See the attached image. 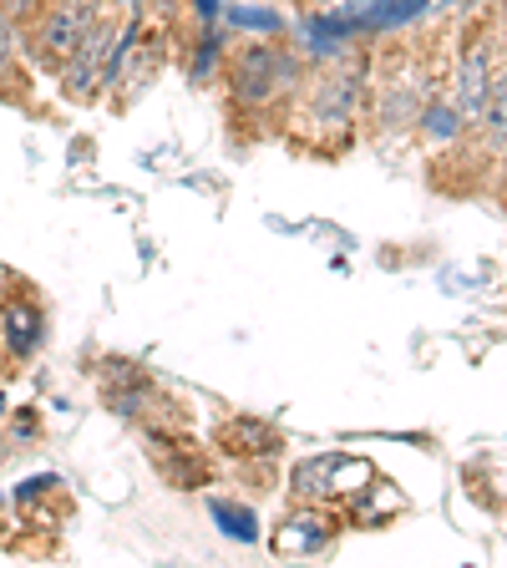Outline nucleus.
<instances>
[{
  "instance_id": "1",
  "label": "nucleus",
  "mask_w": 507,
  "mask_h": 568,
  "mask_svg": "<svg viewBox=\"0 0 507 568\" xmlns=\"http://www.w3.org/2000/svg\"><path fill=\"white\" fill-rule=\"evenodd\" d=\"M280 82H290V61L274 57L270 47H249L244 57L234 61V92L244 97L249 106H264Z\"/></svg>"
},
{
  "instance_id": "2",
  "label": "nucleus",
  "mask_w": 507,
  "mask_h": 568,
  "mask_svg": "<svg viewBox=\"0 0 507 568\" xmlns=\"http://www.w3.org/2000/svg\"><path fill=\"white\" fill-rule=\"evenodd\" d=\"M376 477V467L371 462H361V457H310V462H300L295 467V493L300 497H320V493H345L351 487L355 493V483H345V477Z\"/></svg>"
},
{
  "instance_id": "3",
  "label": "nucleus",
  "mask_w": 507,
  "mask_h": 568,
  "mask_svg": "<svg viewBox=\"0 0 507 568\" xmlns=\"http://www.w3.org/2000/svg\"><path fill=\"white\" fill-rule=\"evenodd\" d=\"M92 31V11L87 6H57V11L41 21V51H47V61H71V51L82 47V36Z\"/></svg>"
},
{
  "instance_id": "4",
  "label": "nucleus",
  "mask_w": 507,
  "mask_h": 568,
  "mask_svg": "<svg viewBox=\"0 0 507 568\" xmlns=\"http://www.w3.org/2000/svg\"><path fill=\"white\" fill-rule=\"evenodd\" d=\"M487 87H493V67H487V51L473 47L457 67V112L462 122H477L487 106Z\"/></svg>"
},
{
  "instance_id": "5",
  "label": "nucleus",
  "mask_w": 507,
  "mask_h": 568,
  "mask_svg": "<svg viewBox=\"0 0 507 568\" xmlns=\"http://www.w3.org/2000/svg\"><path fill=\"white\" fill-rule=\"evenodd\" d=\"M325 544H331V523L320 518V513H295V518L274 532V554H280V558L320 554Z\"/></svg>"
},
{
  "instance_id": "6",
  "label": "nucleus",
  "mask_w": 507,
  "mask_h": 568,
  "mask_svg": "<svg viewBox=\"0 0 507 568\" xmlns=\"http://www.w3.org/2000/svg\"><path fill=\"white\" fill-rule=\"evenodd\" d=\"M477 128H483L487 142L503 153L507 148V71H497L493 87H487V106H483V118H477Z\"/></svg>"
},
{
  "instance_id": "7",
  "label": "nucleus",
  "mask_w": 507,
  "mask_h": 568,
  "mask_svg": "<svg viewBox=\"0 0 507 568\" xmlns=\"http://www.w3.org/2000/svg\"><path fill=\"white\" fill-rule=\"evenodd\" d=\"M0 325H6V345L11 355H26L36 341H41V315L31 305H6L0 310Z\"/></svg>"
},
{
  "instance_id": "8",
  "label": "nucleus",
  "mask_w": 507,
  "mask_h": 568,
  "mask_svg": "<svg viewBox=\"0 0 507 568\" xmlns=\"http://www.w3.org/2000/svg\"><path fill=\"white\" fill-rule=\"evenodd\" d=\"M351 102H355V77H351V82H345L341 71H331V77L320 82L315 118H325V122H345V118H351Z\"/></svg>"
}]
</instances>
